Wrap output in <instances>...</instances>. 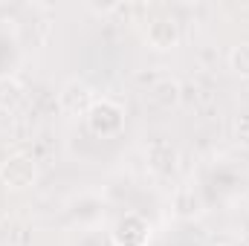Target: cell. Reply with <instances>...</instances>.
<instances>
[{
  "label": "cell",
  "mask_w": 249,
  "mask_h": 246,
  "mask_svg": "<svg viewBox=\"0 0 249 246\" xmlns=\"http://www.w3.org/2000/svg\"><path fill=\"white\" fill-rule=\"evenodd\" d=\"M0 180L12 188H26V185L35 180V162L26 159V157H12L3 162L0 168Z\"/></svg>",
  "instance_id": "cell-1"
},
{
  "label": "cell",
  "mask_w": 249,
  "mask_h": 246,
  "mask_svg": "<svg viewBox=\"0 0 249 246\" xmlns=\"http://www.w3.org/2000/svg\"><path fill=\"white\" fill-rule=\"evenodd\" d=\"M235 136H238L241 145L249 148V116H241V119H238V124H235Z\"/></svg>",
  "instance_id": "cell-9"
},
{
  "label": "cell",
  "mask_w": 249,
  "mask_h": 246,
  "mask_svg": "<svg viewBox=\"0 0 249 246\" xmlns=\"http://www.w3.org/2000/svg\"><path fill=\"white\" fill-rule=\"evenodd\" d=\"M113 238H116L119 246H142L148 241V223H145L139 214H127V217L119 220Z\"/></svg>",
  "instance_id": "cell-4"
},
{
  "label": "cell",
  "mask_w": 249,
  "mask_h": 246,
  "mask_svg": "<svg viewBox=\"0 0 249 246\" xmlns=\"http://www.w3.org/2000/svg\"><path fill=\"white\" fill-rule=\"evenodd\" d=\"M229 64H232V70H235L238 75L249 78V44H241V47H235V50L229 53Z\"/></svg>",
  "instance_id": "cell-8"
},
{
  "label": "cell",
  "mask_w": 249,
  "mask_h": 246,
  "mask_svg": "<svg viewBox=\"0 0 249 246\" xmlns=\"http://www.w3.org/2000/svg\"><path fill=\"white\" fill-rule=\"evenodd\" d=\"M23 99V87L15 78H0V110H15Z\"/></svg>",
  "instance_id": "cell-6"
},
{
  "label": "cell",
  "mask_w": 249,
  "mask_h": 246,
  "mask_svg": "<svg viewBox=\"0 0 249 246\" xmlns=\"http://www.w3.org/2000/svg\"><path fill=\"white\" fill-rule=\"evenodd\" d=\"M61 107L67 110V113H72V116L90 113V107H93V96H90L87 84H81V81H70V84H64Z\"/></svg>",
  "instance_id": "cell-3"
},
{
  "label": "cell",
  "mask_w": 249,
  "mask_h": 246,
  "mask_svg": "<svg viewBox=\"0 0 249 246\" xmlns=\"http://www.w3.org/2000/svg\"><path fill=\"white\" fill-rule=\"evenodd\" d=\"M90 127L93 133H116L122 127V110L113 105V102H102V105H93L90 107Z\"/></svg>",
  "instance_id": "cell-2"
},
{
  "label": "cell",
  "mask_w": 249,
  "mask_h": 246,
  "mask_svg": "<svg viewBox=\"0 0 249 246\" xmlns=\"http://www.w3.org/2000/svg\"><path fill=\"white\" fill-rule=\"evenodd\" d=\"M180 38V23L174 18H157L148 23V41L157 47V50H168L174 47Z\"/></svg>",
  "instance_id": "cell-5"
},
{
  "label": "cell",
  "mask_w": 249,
  "mask_h": 246,
  "mask_svg": "<svg viewBox=\"0 0 249 246\" xmlns=\"http://www.w3.org/2000/svg\"><path fill=\"white\" fill-rule=\"evenodd\" d=\"M154 99H157L162 107L177 105V102H180V84H177V81H162V84H157V87H154Z\"/></svg>",
  "instance_id": "cell-7"
}]
</instances>
